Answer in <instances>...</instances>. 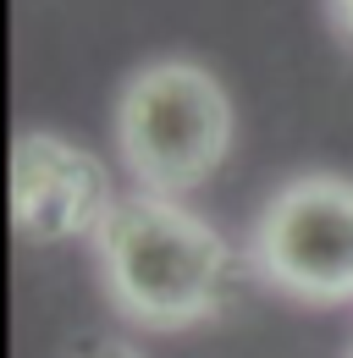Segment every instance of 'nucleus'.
Segmentation results:
<instances>
[{
	"mask_svg": "<svg viewBox=\"0 0 353 358\" xmlns=\"http://www.w3.org/2000/svg\"><path fill=\"white\" fill-rule=\"evenodd\" d=\"M116 149L144 193L182 199L210 182L232 149V99L199 61H149L116 99Z\"/></svg>",
	"mask_w": 353,
	"mask_h": 358,
	"instance_id": "obj_2",
	"label": "nucleus"
},
{
	"mask_svg": "<svg viewBox=\"0 0 353 358\" xmlns=\"http://www.w3.org/2000/svg\"><path fill=\"white\" fill-rule=\"evenodd\" d=\"M254 270L298 303L353 298V182L293 177L254 221Z\"/></svg>",
	"mask_w": 353,
	"mask_h": 358,
	"instance_id": "obj_3",
	"label": "nucleus"
},
{
	"mask_svg": "<svg viewBox=\"0 0 353 358\" xmlns=\"http://www.w3.org/2000/svg\"><path fill=\"white\" fill-rule=\"evenodd\" d=\"M72 358H144V353H138V348H127V342H116V336H99V342L78 348Z\"/></svg>",
	"mask_w": 353,
	"mask_h": 358,
	"instance_id": "obj_5",
	"label": "nucleus"
},
{
	"mask_svg": "<svg viewBox=\"0 0 353 358\" xmlns=\"http://www.w3.org/2000/svg\"><path fill=\"white\" fill-rule=\"evenodd\" d=\"M348 358H353V353H348Z\"/></svg>",
	"mask_w": 353,
	"mask_h": 358,
	"instance_id": "obj_7",
	"label": "nucleus"
},
{
	"mask_svg": "<svg viewBox=\"0 0 353 358\" xmlns=\"http://www.w3.org/2000/svg\"><path fill=\"white\" fill-rule=\"evenodd\" d=\"M331 6V22H337V34L342 39H353V0H326Z\"/></svg>",
	"mask_w": 353,
	"mask_h": 358,
	"instance_id": "obj_6",
	"label": "nucleus"
},
{
	"mask_svg": "<svg viewBox=\"0 0 353 358\" xmlns=\"http://www.w3.org/2000/svg\"><path fill=\"white\" fill-rule=\"evenodd\" d=\"M122 193L105 166L61 133H22L11 149V226L22 243L94 237Z\"/></svg>",
	"mask_w": 353,
	"mask_h": 358,
	"instance_id": "obj_4",
	"label": "nucleus"
},
{
	"mask_svg": "<svg viewBox=\"0 0 353 358\" xmlns=\"http://www.w3.org/2000/svg\"><path fill=\"white\" fill-rule=\"evenodd\" d=\"M94 259L111 303L132 325L182 331L199 325L226 303L232 254L205 215L182 199L132 187L111 204L105 226L94 231Z\"/></svg>",
	"mask_w": 353,
	"mask_h": 358,
	"instance_id": "obj_1",
	"label": "nucleus"
}]
</instances>
